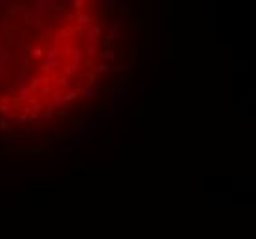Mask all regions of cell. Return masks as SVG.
<instances>
[{
    "label": "cell",
    "instance_id": "5b68a950",
    "mask_svg": "<svg viewBox=\"0 0 256 239\" xmlns=\"http://www.w3.org/2000/svg\"><path fill=\"white\" fill-rule=\"evenodd\" d=\"M54 103H56V105H63V103H65V98H63V94H61V92H56Z\"/></svg>",
    "mask_w": 256,
    "mask_h": 239
},
{
    "label": "cell",
    "instance_id": "52a82bcc",
    "mask_svg": "<svg viewBox=\"0 0 256 239\" xmlns=\"http://www.w3.org/2000/svg\"><path fill=\"white\" fill-rule=\"evenodd\" d=\"M33 57H41L42 55V48H31V52H30Z\"/></svg>",
    "mask_w": 256,
    "mask_h": 239
},
{
    "label": "cell",
    "instance_id": "ba28073f",
    "mask_svg": "<svg viewBox=\"0 0 256 239\" xmlns=\"http://www.w3.org/2000/svg\"><path fill=\"white\" fill-rule=\"evenodd\" d=\"M7 28H9V22H7V20H4V22L0 24V33H6V31H7Z\"/></svg>",
    "mask_w": 256,
    "mask_h": 239
},
{
    "label": "cell",
    "instance_id": "8fae6325",
    "mask_svg": "<svg viewBox=\"0 0 256 239\" xmlns=\"http://www.w3.org/2000/svg\"><path fill=\"white\" fill-rule=\"evenodd\" d=\"M0 50H2V48H0Z\"/></svg>",
    "mask_w": 256,
    "mask_h": 239
},
{
    "label": "cell",
    "instance_id": "7a4b0ae2",
    "mask_svg": "<svg viewBox=\"0 0 256 239\" xmlns=\"http://www.w3.org/2000/svg\"><path fill=\"white\" fill-rule=\"evenodd\" d=\"M56 143V140L54 138H44V140H41L39 142V147L41 149H48V147H52Z\"/></svg>",
    "mask_w": 256,
    "mask_h": 239
},
{
    "label": "cell",
    "instance_id": "9c48e42d",
    "mask_svg": "<svg viewBox=\"0 0 256 239\" xmlns=\"http://www.w3.org/2000/svg\"><path fill=\"white\" fill-rule=\"evenodd\" d=\"M0 129H2V131H9V123H7L6 120H0Z\"/></svg>",
    "mask_w": 256,
    "mask_h": 239
},
{
    "label": "cell",
    "instance_id": "277c9868",
    "mask_svg": "<svg viewBox=\"0 0 256 239\" xmlns=\"http://www.w3.org/2000/svg\"><path fill=\"white\" fill-rule=\"evenodd\" d=\"M70 153V147H57V155L59 157H68Z\"/></svg>",
    "mask_w": 256,
    "mask_h": 239
},
{
    "label": "cell",
    "instance_id": "8992f818",
    "mask_svg": "<svg viewBox=\"0 0 256 239\" xmlns=\"http://www.w3.org/2000/svg\"><path fill=\"white\" fill-rule=\"evenodd\" d=\"M50 120H54V109H46L44 112V121H50Z\"/></svg>",
    "mask_w": 256,
    "mask_h": 239
},
{
    "label": "cell",
    "instance_id": "30bf717a",
    "mask_svg": "<svg viewBox=\"0 0 256 239\" xmlns=\"http://www.w3.org/2000/svg\"><path fill=\"white\" fill-rule=\"evenodd\" d=\"M90 17H89V15H83V17H79V24H89V22H90Z\"/></svg>",
    "mask_w": 256,
    "mask_h": 239
},
{
    "label": "cell",
    "instance_id": "3957f363",
    "mask_svg": "<svg viewBox=\"0 0 256 239\" xmlns=\"http://www.w3.org/2000/svg\"><path fill=\"white\" fill-rule=\"evenodd\" d=\"M94 94H96V92H94L92 88H85V90H83V98H85L87 101L94 100Z\"/></svg>",
    "mask_w": 256,
    "mask_h": 239
},
{
    "label": "cell",
    "instance_id": "6da1fadb",
    "mask_svg": "<svg viewBox=\"0 0 256 239\" xmlns=\"http://www.w3.org/2000/svg\"><path fill=\"white\" fill-rule=\"evenodd\" d=\"M48 2H35V7H33V13H37V15H41V13H44L48 7Z\"/></svg>",
    "mask_w": 256,
    "mask_h": 239
}]
</instances>
